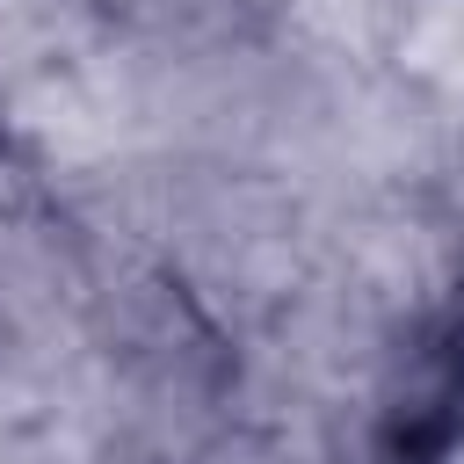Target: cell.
<instances>
[{
  "label": "cell",
  "instance_id": "obj_1",
  "mask_svg": "<svg viewBox=\"0 0 464 464\" xmlns=\"http://www.w3.org/2000/svg\"><path fill=\"white\" fill-rule=\"evenodd\" d=\"M399 442H392V457L399 464H420V457H442L450 442H457V428H464V312L450 319V334L428 348V362H420V384L406 392V406H399Z\"/></svg>",
  "mask_w": 464,
  "mask_h": 464
}]
</instances>
